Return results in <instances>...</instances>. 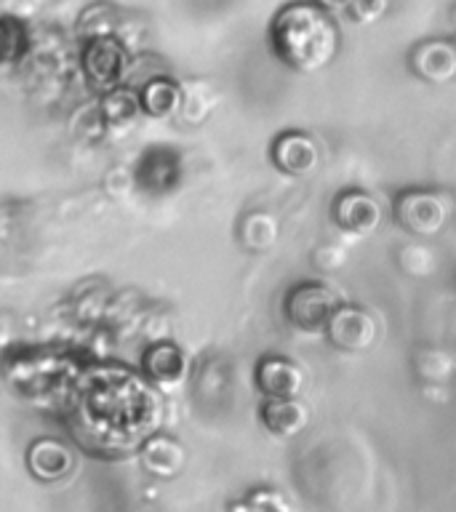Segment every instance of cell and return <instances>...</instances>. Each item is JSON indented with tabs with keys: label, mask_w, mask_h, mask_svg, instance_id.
Here are the masks:
<instances>
[{
	"label": "cell",
	"mask_w": 456,
	"mask_h": 512,
	"mask_svg": "<svg viewBox=\"0 0 456 512\" xmlns=\"http://www.w3.org/2000/svg\"><path fill=\"white\" fill-rule=\"evenodd\" d=\"M387 8H390V0H352L344 16L355 24H374L387 14Z\"/></svg>",
	"instance_id": "obj_21"
},
{
	"label": "cell",
	"mask_w": 456,
	"mask_h": 512,
	"mask_svg": "<svg viewBox=\"0 0 456 512\" xmlns=\"http://www.w3.org/2000/svg\"><path fill=\"white\" fill-rule=\"evenodd\" d=\"M182 102V88L166 75L150 78L139 91V110L150 118H166Z\"/></svg>",
	"instance_id": "obj_15"
},
{
	"label": "cell",
	"mask_w": 456,
	"mask_h": 512,
	"mask_svg": "<svg viewBox=\"0 0 456 512\" xmlns=\"http://www.w3.org/2000/svg\"><path fill=\"white\" fill-rule=\"evenodd\" d=\"M326 339L342 352H366L379 339V323L374 312H368L360 304L339 302L326 323Z\"/></svg>",
	"instance_id": "obj_5"
},
{
	"label": "cell",
	"mask_w": 456,
	"mask_h": 512,
	"mask_svg": "<svg viewBox=\"0 0 456 512\" xmlns=\"http://www.w3.org/2000/svg\"><path fill=\"white\" fill-rule=\"evenodd\" d=\"M139 112V94L128 86H115L104 91L102 96V118L110 126H123Z\"/></svg>",
	"instance_id": "obj_18"
},
{
	"label": "cell",
	"mask_w": 456,
	"mask_h": 512,
	"mask_svg": "<svg viewBox=\"0 0 456 512\" xmlns=\"http://www.w3.org/2000/svg\"><path fill=\"white\" fill-rule=\"evenodd\" d=\"M278 238V222L270 214H248L240 224V240L251 251H264Z\"/></svg>",
	"instance_id": "obj_19"
},
{
	"label": "cell",
	"mask_w": 456,
	"mask_h": 512,
	"mask_svg": "<svg viewBox=\"0 0 456 512\" xmlns=\"http://www.w3.org/2000/svg\"><path fill=\"white\" fill-rule=\"evenodd\" d=\"M27 470L40 483H56L67 478L75 467L72 451L59 438H38L32 440L27 454H24Z\"/></svg>",
	"instance_id": "obj_11"
},
{
	"label": "cell",
	"mask_w": 456,
	"mask_h": 512,
	"mask_svg": "<svg viewBox=\"0 0 456 512\" xmlns=\"http://www.w3.org/2000/svg\"><path fill=\"white\" fill-rule=\"evenodd\" d=\"M30 48V35L24 22L14 16H0V64L22 62Z\"/></svg>",
	"instance_id": "obj_17"
},
{
	"label": "cell",
	"mask_w": 456,
	"mask_h": 512,
	"mask_svg": "<svg viewBox=\"0 0 456 512\" xmlns=\"http://www.w3.org/2000/svg\"><path fill=\"white\" fill-rule=\"evenodd\" d=\"M454 19H456V11H454Z\"/></svg>",
	"instance_id": "obj_23"
},
{
	"label": "cell",
	"mask_w": 456,
	"mask_h": 512,
	"mask_svg": "<svg viewBox=\"0 0 456 512\" xmlns=\"http://www.w3.org/2000/svg\"><path fill=\"white\" fill-rule=\"evenodd\" d=\"M456 203L443 190H403L392 200V216L414 238H435L454 219Z\"/></svg>",
	"instance_id": "obj_2"
},
{
	"label": "cell",
	"mask_w": 456,
	"mask_h": 512,
	"mask_svg": "<svg viewBox=\"0 0 456 512\" xmlns=\"http://www.w3.org/2000/svg\"><path fill=\"white\" fill-rule=\"evenodd\" d=\"M408 70L430 86H446V83L456 80V40H419L408 51Z\"/></svg>",
	"instance_id": "obj_8"
},
{
	"label": "cell",
	"mask_w": 456,
	"mask_h": 512,
	"mask_svg": "<svg viewBox=\"0 0 456 512\" xmlns=\"http://www.w3.org/2000/svg\"><path fill=\"white\" fill-rule=\"evenodd\" d=\"M238 510H256V512H283L288 510V499L280 494L278 488H254L248 499L240 504H232Z\"/></svg>",
	"instance_id": "obj_20"
},
{
	"label": "cell",
	"mask_w": 456,
	"mask_h": 512,
	"mask_svg": "<svg viewBox=\"0 0 456 512\" xmlns=\"http://www.w3.org/2000/svg\"><path fill=\"white\" fill-rule=\"evenodd\" d=\"M259 422L275 438H296L310 427V408L296 398H264Z\"/></svg>",
	"instance_id": "obj_12"
},
{
	"label": "cell",
	"mask_w": 456,
	"mask_h": 512,
	"mask_svg": "<svg viewBox=\"0 0 456 512\" xmlns=\"http://www.w3.org/2000/svg\"><path fill=\"white\" fill-rule=\"evenodd\" d=\"M270 51L296 72H318L339 54V27L334 14L312 0H291L275 11L267 30Z\"/></svg>",
	"instance_id": "obj_1"
},
{
	"label": "cell",
	"mask_w": 456,
	"mask_h": 512,
	"mask_svg": "<svg viewBox=\"0 0 456 512\" xmlns=\"http://www.w3.org/2000/svg\"><path fill=\"white\" fill-rule=\"evenodd\" d=\"M416 374L422 376L427 387H446L456 376V355L448 350H419L416 352Z\"/></svg>",
	"instance_id": "obj_16"
},
{
	"label": "cell",
	"mask_w": 456,
	"mask_h": 512,
	"mask_svg": "<svg viewBox=\"0 0 456 512\" xmlns=\"http://www.w3.org/2000/svg\"><path fill=\"white\" fill-rule=\"evenodd\" d=\"M339 302L342 299L331 286L318 280H304L288 288L283 296V318L288 320V326L302 334H323Z\"/></svg>",
	"instance_id": "obj_3"
},
{
	"label": "cell",
	"mask_w": 456,
	"mask_h": 512,
	"mask_svg": "<svg viewBox=\"0 0 456 512\" xmlns=\"http://www.w3.org/2000/svg\"><path fill=\"white\" fill-rule=\"evenodd\" d=\"M323 150L318 139L299 128L280 131L270 144V163L286 176H312L320 168Z\"/></svg>",
	"instance_id": "obj_6"
},
{
	"label": "cell",
	"mask_w": 456,
	"mask_h": 512,
	"mask_svg": "<svg viewBox=\"0 0 456 512\" xmlns=\"http://www.w3.org/2000/svg\"><path fill=\"white\" fill-rule=\"evenodd\" d=\"M312 3H318L320 8H326L328 14H344L347 8H350L352 0H312Z\"/></svg>",
	"instance_id": "obj_22"
},
{
	"label": "cell",
	"mask_w": 456,
	"mask_h": 512,
	"mask_svg": "<svg viewBox=\"0 0 456 512\" xmlns=\"http://www.w3.org/2000/svg\"><path fill=\"white\" fill-rule=\"evenodd\" d=\"M139 456H142V467L155 478H176L182 472L187 456H184L182 443L171 435H152L142 448H139Z\"/></svg>",
	"instance_id": "obj_13"
},
{
	"label": "cell",
	"mask_w": 456,
	"mask_h": 512,
	"mask_svg": "<svg viewBox=\"0 0 456 512\" xmlns=\"http://www.w3.org/2000/svg\"><path fill=\"white\" fill-rule=\"evenodd\" d=\"M142 371L152 384H174L184 374V355L174 342H155L142 352Z\"/></svg>",
	"instance_id": "obj_14"
},
{
	"label": "cell",
	"mask_w": 456,
	"mask_h": 512,
	"mask_svg": "<svg viewBox=\"0 0 456 512\" xmlns=\"http://www.w3.org/2000/svg\"><path fill=\"white\" fill-rule=\"evenodd\" d=\"M179 176H182V160L174 147H160V144L147 147L134 166L136 187L147 195H168L176 190Z\"/></svg>",
	"instance_id": "obj_9"
},
{
	"label": "cell",
	"mask_w": 456,
	"mask_h": 512,
	"mask_svg": "<svg viewBox=\"0 0 456 512\" xmlns=\"http://www.w3.org/2000/svg\"><path fill=\"white\" fill-rule=\"evenodd\" d=\"M254 384L264 398H296L304 387V371L286 355H262L254 366Z\"/></svg>",
	"instance_id": "obj_10"
},
{
	"label": "cell",
	"mask_w": 456,
	"mask_h": 512,
	"mask_svg": "<svg viewBox=\"0 0 456 512\" xmlns=\"http://www.w3.org/2000/svg\"><path fill=\"white\" fill-rule=\"evenodd\" d=\"M80 67H83V78L88 86L104 94L120 86L128 67V51L115 35H96L86 40L83 54H80Z\"/></svg>",
	"instance_id": "obj_4"
},
{
	"label": "cell",
	"mask_w": 456,
	"mask_h": 512,
	"mask_svg": "<svg viewBox=\"0 0 456 512\" xmlns=\"http://www.w3.org/2000/svg\"><path fill=\"white\" fill-rule=\"evenodd\" d=\"M331 219L342 232L368 238L382 227V203L366 190H342L331 203Z\"/></svg>",
	"instance_id": "obj_7"
}]
</instances>
